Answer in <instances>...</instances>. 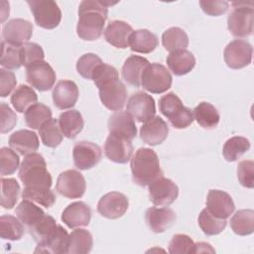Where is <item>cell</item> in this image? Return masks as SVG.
Wrapping results in <instances>:
<instances>
[{
	"label": "cell",
	"instance_id": "cell-20",
	"mask_svg": "<svg viewBox=\"0 0 254 254\" xmlns=\"http://www.w3.org/2000/svg\"><path fill=\"white\" fill-rule=\"evenodd\" d=\"M91 218V209L83 201L68 204L62 213L63 222L70 229L87 226Z\"/></svg>",
	"mask_w": 254,
	"mask_h": 254
},
{
	"label": "cell",
	"instance_id": "cell-35",
	"mask_svg": "<svg viewBox=\"0 0 254 254\" xmlns=\"http://www.w3.org/2000/svg\"><path fill=\"white\" fill-rule=\"evenodd\" d=\"M15 213L27 228L36 223L46 214L40 206L36 205L34 201L29 199H23L16 207Z\"/></svg>",
	"mask_w": 254,
	"mask_h": 254
},
{
	"label": "cell",
	"instance_id": "cell-29",
	"mask_svg": "<svg viewBox=\"0 0 254 254\" xmlns=\"http://www.w3.org/2000/svg\"><path fill=\"white\" fill-rule=\"evenodd\" d=\"M159 45V40L155 34L146 29L133 31L129 38L131 51L141 54H150Z\"/></svg>",
	"mask_w": 254,
	"mask_h": 254
},
{
	"label": "cell",
	"instance_id": "cell-44",
	"mask_svg": "<svg viewBox=\"0 0 254 254\" xmlns=\"http://www.w3.org/2000/svg\"><path fill=\"white\" fill-rule=\"evenodd\" d=\"M22 197L23 199L37 202L47 208L53 206L57 198L55 192L47 188H24Z\"/></svg>",
	"mask_w": 254,
	"mask_h": 254
},
{
	"label": "cell",
	"instance_id": "cell-18",
	"mask_svg": "<svg viewBox=\"0 0 254 254\" xmlns=\"http://www.w3.org/2000/svg\"><path fill=\"white\" fill-rule=\"evenodd\" d=\"M206 209L214 216L226 219L233 213L235 205L227 192L220 190H210L206 197Z\"/></svg>",
	"mask_w": 254,
	"mask_h": 254
},
{
	"label": "cell",
	"instance_id": "cell-15",
	"mask_svg": "<svg viewBox=\"0 0 254 254\" xmlns=\"http://www.w3.org/2000/svg\"><path fill=\"white\" fill-rule=\"evenodd\" d=\"M101 157L100 147L92 142L79 141L73 146V164L79 170H89L95 167L100 162Z\"/></svg>",
	"mask_w": 254,
	"mask_h": 254
},
{
	"label": "cell",
	"instance_id": "cell-6",
	"mask_svg": "<svg viewBox=\"0 0 254 254\" xmlns=\"http://www.w3.org/2000/svg\"><path fill=\"white\" fill-rule=\"evenodd\" d=\"M233 10L228 15L227 27L229 32L237 38H245L253 32V3L233 2Z\"/></svg>",
	"mask_w": 254,
	"mask_h": 254
},
{
	"label": "cell",
	"instance_id": "cell-39",
	"mask_svg": "<svg viewBox=\"0 0 254 254\" xmlns=\"http://www.w3.org/2000/svg\"><path fill=\"white\" fill-rule=\"evenodd\" d=\"M58 224L54 217L45 214L40 220L28 227V230L37 244L46 241L57 229Z\"/></svg>",
	"mask_w": 254,
	"mask_h": 254
},
{
	"label": "cell",
	"instance_id": "cell-3",
	"mask_svg": "<svg viewBox=\"0 0 254 254\" xmlns=\"http://www.w3.org/2000/svg\"><path fill=\"white\" fill-rule=\"evenodd\" d=\"M132 179L140 187H146L163 177L158 155L149 148H139L131 158Z\"/></svg>",
	"mask_w": 254,
	"mask_h": 254
},
{
	"label": "cell",
	"instance_id": "cell-52",
	"mask_svg": "<svg viewBox=\"0 0 254 254\" xmlns=\"http://www.w3.org/2000/svg\"><path fill=\"white\" fill-rule=\"evenodd\" d=\"M199 5L202 11L209 16L222 15L227 11L229 7V3L227 1H222V0H214V1L200 0Z\"/></svg>",
	"mask_w": 254,
	"mask_h": 254
},
{
	"label": "cell",
	"instance_id": "cell-49",
	"mask_svg": "<svg viewBox=\"0 0 254 254\" xmlns=\"http://www.w3.org/2000/svg\"><path fill=\"white\" fill-rule=\"evenodd\" d=\"M194 242L186 234H175L169 244V252L172 254L193 253Z\"/></svg>",
	"mask_w": 254,
	"mask_h": 254
},
{
	"label": "cell",
	"instance_id": "cell-10",
	"mask_svg": "<svg viewBox=\"0 0 254 254\" xmlns=\"http://www.w3.org/2000/svg\"><path fill=\"white\" fill-rule=\"evenodd\" d=\"M56 72L45 61L36 62L26 67V79L28 83L39 91L51 89L56 82Z\"/></svg>",
	"mask_w": 254,
	"mask_h": 254
},
{
	"label": "cell",
	"instance_id": "cell-2",
	"mask_svg": "<svg viewBox=\"0 0 254 254\" xmlns=\"http://www.w3.org/2000/svg\"><path fill=\"white\" fill-rule=\"evenodd\" d=\"M110 2L83 0L78 7L77 36L84 41H95L103 33Z\"/></svg>",
	"mask_w": 254,
	"mask_h": 254
},
{
	"label": "cell",
	"instance_id": "cell-46",
	"mask_svg": "<svg viewBox=\"0 0 254 254\" xmlns=\"http://www.w3.org/2000/svg\"><path fill=\"white\" fill-rule=\"evenodd\" d=\"M101 64H103V62L97 55L92 53L84 54L76 62V70L83 78L92 79L96 69Z\"/></svg>",
	"mask_w": 254,
	"mask_h": 254
},
{
	"label": "cell",
	"instance_id": "cell-43",
	"mask_svg": "<svg viewBox=\"0 0 254 254\" xmlns=\"http://www.w3.org/2000/svg\"><path fill=\"white\" fill-rule=\"evenodd\" d=\"M20 194V185L13 178H1V205L6 209H11L18 201Z\"/></svg>",
	"mask_w": 254,
	"mask_h": 254
},
{
	"label": "cell",
	"instance_id": "cell-17",
	"mask_svg": "<svg viewBox=\"0 0 254 254\" xmlns=\"http://www.w3.org/2000/svg\"><path fill=\"white\" fill-rule=\"evenodd\" d=\"M105 156L117 164H126L131 160L133 145L131 140L109 134L104 144Z\"/></svg>",
	"mask_w": 254,
	"mask_h": 254
},
{
	"label": "cell",
	"instance_id": "cell-12",
	"mask_svg": "<svg viewBox=\"0 0 254 254\" xmlns=\"http://www.w3.org/2000/svg\"><path fill=\"white\" fill-rule=\"evenodd\" d=\"M149 198L151 202L159 206L172 204L179 195L178 186L170 179L160 177L148 185Z\"/></svg>",
	"mask_w": 254,
	"mask_h": 254
},
{
	"label": "cell",
	"instance_id": "cell-45",
	"mask_svg": "<svg viewBox=\"0 0 254 254\" xmlns=\"http://www.w3.org/2000/svg\"><path fill=\"white\" fill-rule=\"evenodd\" d=\"M0 64L7 69H18L23 65L21 57V47H16L1 42Z\"/></svg>",
	"mask_w": 254,
	"mask_h": 254
},
{
	"label": "cell",
	"instance_id": "cell-19",
	"mask_svg": "<svg viewBox=\"0 0 254 254\" xmlns=\"http://www.w3.org/2000/svg\"><path fill=\"white\" fill-rule=\"evenodd\" d=\"M109 134L122 137L128 140L134 139L137 135V128L134 118L127 111H115L108 119Z\"/></svg>",
	"mask_w": 254,
	"mask_h": 254
},
{
	"label": "cell",
	"instance_id": "cell-53",
	"mask_svg": "<svg viewBox=\"0 0 254 254\" xmlns=\"http://www.w3.org/2000/svg\"><path fill=\"white\" fill-rule=\"evenodd\" d=\"M17 80L14 72L8 69H0V96L6 97L16 86Z\"/></svg>",
	"mask_w": 254,
	"mask_h": 254
},
{
	"label": "cell",
	"instance_id": "cell-23",
	"mask_svg": "<svg viewBox=\"0 0 254 254\" xmlns=\"http://www.w3.org/2000/svg\"><path fill=\"white\" fill-rule=\"evenodd\" d=\"M148 227L155 233H162L176 221V213L169 207H150L145 212Z\"/></svg>",
	"mask_w": 254,
	"mask_h": 254
},
{
	"label": "cell",
	"instance_id": "cell-24",
	"mask_svg": "<svg viewBox=\"0 0 254 254\" xmlns=\"http://www.w3.org/2000/svg\"><path fill=\"white\" fill-rule=\"evenodd\" d=\"M133 33L132 27L120 20H114L108 24L104 31V38L107 43L119 49H126L129 46V38Z\"/></svg>",
	"mask_w": 254,
	"mask_h": 254
},
{
	"label": "cell",
	"instance_id": "cell-25",
	"mask_svg": "<svg viewBox=\"0 0 254 254\" xmlns=\"http://www.w3.org/2000/svg\"><path fill=\"white\" fill-rule=\"evenodd\" d=\"M68 238L66 230L60 224L56 231L44 242L39 243L35 249V253H51L64 254L68 252Z\"/></svg>",
	"mask_w": 254,
	"mask_h": 254
},
{
	"label": "cell",
	"instance_id": "cell-5",
	"mask_svg": "<svg viewBox=\"0 0 254 254\" xmlns=\"http://www.w3.org/2000/svg\"><path fill=\"white\" fill-rule=\"evenodd\" d=\"M159 108L176 129H185L193 122L192 110L186 107L174 92H169L159 99Z\"/></svg>",
	"mask_w": 254,
	"mask_h": 254
},
{
	"label": "cell",
	"instance_id": "cell-48",
	"mask_svg": "<svg viewBox=\"0 0 254 254\" xmlns=\"http://www.w3.org/2000/svg\"><path fill=\"white\" fill-rule=\"evenodd\" d=\"M21 57L23 65L27 67L36 62L43 61L45 58V53L40 45L28 42L21 46Z\"/></svg>",
	"mask_w": 254,
	"mask_h": 254
},
{
	"label": "cell",
	"instance_id": "cell-32",
	"mask_svg": "<svg viewBox=\"0 0 254 254\" xmlns=\"http://www.w3.org/2000/svg\"><path fill=\"white\" fill-rule=\"evenodd\" d=\"M93 239L89 231L82 228H75L69 234L68 252L71 254H86L92 249Z\"/></svg>",
	"mask_w": 254,
	"mask_h": 254
},
{
	"label": "cell",
	"instance_id": "cell-11",
	"mask_svg": "<svg viewBox=\"0 0 254 254\" xmlns=\"http://www.w3.org/2000/svg\"><path fill=\"white\" fill-rule=\"evenodd\" d=\"M252 46L245 40H233L224 49L223 58L228 67L240 69L250 64L252 61Z\"/></svg>",
	"mask_w": 254,
	"mask_h": 254
},
{
	"label": "cell",
	"instance_id": "cell-36",
	"mask_svg": "<svg viewBox=\"0 0 254 254\" xmlns=\"http://www.w3.org/2000/svg\"><path fill=\"white\" fill-rule=\"evenodd\" d=\"M162 44L169 52L186 50L189 46V37L183 29L179 27H172L163 33Z\"/></svg>",
	"mask_w": 254,
	"mask_h": 254
},
{
	"label": "cell",
	"instance_id": "cell-38",
	"mask_svg": "<svg viewBox=\"0 0 254 254\" xmlns=\"http://www.w3.org/2000/svg\"><path fill=\"white\" fill-rule=\"evenodd\" d=\"M24 119L28 127L40 129L45 122L52 119V110L43 103H35L25 111Z\"/></svg>",
	"mask_w": 254,
	"mask_h": 254
},
{
	"label": "cell",
	"instance_id": "cell-22",
	"mask_svg": "<svg viewBox=\"0 0 254 254\" xmlns=\"http://www.w3.org/2000/svg\"><path fill=\"white\" fill-rule=\"evenodd\" d=\"M168 133V124L160 116H154L145 122L140 129L141 140L150 146L162 144L167 139Z\"/></svg>",
	"mask_w": 254,
	"mask_h": 254
},
{
	"label": "cell",
	"instance_id": "cell-7",
	"mask_svg": "<svg viewBox=\"0 0 254 254\" xmlns=\"http://www.w3.org/2000/svg\"><path fill=\"white\" fill-rule=\"evenodd\" d=\"M172 75L167 67L159 63L149 64L141 76L142 87L155 94H160L172 86Z\"/></svg>",
	"mask_w": 254,
	"mask_h": 254
},
{
	"label": "cell",
	"instance_id": "cell-13",
	"mask_svg": "<svg viewBox=\"0 0 254 254\" xmlns=\"http://www.w3.org/2000/svg\"><path fill=\"white\" fill-rule=\"evenodd\" d=\"M126 111L138 122H147L155 116V100L148 93L138 91L129 97Z\"/></svg>",
	"mask_w": 254,
	"mask_h": 254
},
{
	"label": "cell",
	"instance_id": "cell-9",
	"mask_svg": "<svg viewBox=\"0 0 254 254\" xmlns=\"http://www.w3.org/2000/svg\"><path fill=\"white\" fill-rule=\"evenodd\" d=\"M57 191L67 198H79L86 190L85 179L76 170H66L60 174L56 184Z\"/></svg>",
	"mask_w": 254,
	"mask_h": 254
},
{
	"label": "cell",
	"instance_id": "cell-4",
	"mask_svg": "<svg viewBox=\"0 0 254 254\" xmlns=\"http://www.w3.org/2000/svg\"><path fill=\"white\" fill-rule=\"evenodd\" d=\"M18 176L25 188L50 189L53 183L52 176L47 170L46 161L38 153L25 156L21 163Z\"/></svg>",
	"mask_w": 254,
	"mask_h": 254
},
{
	"label": "cell",
	"instance_id": "cell-47",
	"mask_svg": "<svg viewBox=\"0 0 254 254\" xmlns=\"http://www.w3.org/2000/svg\"><path fill=\"white\" fill-rule=\"evenodd\" d=\"M19 156L13 149L4 147L0 150V173L1 176L12 175L19 167Z\"/></svg>",
	"mask_w": 254,
	"mask_h": 254
},
{
	"label": "cell",
	"instance_id": "cell-27",
	"mask_svg": "<svg viewBox=\"0 0 254 254\" xmlns=\"http://www.w3.org/2000/svg\"><path fill=\"white\" fill-rule=\"evenodd\" d=\"M171 71L178 76L185 75L191 71L195 65V58L188 50H178L171 52L166 59Z\"/></svg>",
	"mask_w": 254,
	"mask_h": 254
},
{
	"label": "cell",
	"instance_id": "cell-31",
	"mask_svg": "<svg viewBox=\"0 0 254 254\" xmlns=\"http://www.w3.org/2000/svg\"><path fill=\"white\" fill-rule=\"evenodd\" d=\"M193 119L205 129L215 128L220 120L217 109L209 102L202 101L193 109Z\"/></svg>",
	"mask_w": 254,
	"mask_h": 254
},
{
	"label": "cell",
	"instance_id": "cell-28",
	"mask_svg": "<svg viewBox=\"0 0 254 254\" xmlns=\"http://www.w3.org/2000/svg\"><path fill=\"white\" fill-rule=\"evenodd\" d=\"M149 61L140 56H130L124 62L121 69L122 78L130 85L139 87L141 85V76Z\"/></svg>",
	"mask_w": 254,
	"mask_h": 254
},
{
	"label": "cell",
	"instance_id": "cell-50",
	"mask_svg": "<svg viewBox=\"0 0 254 254\" xmlns=\"http://www.w3.org/2000/svg\"><path fill=\"white\" fill-rule=\"evenodd\" d=\"M237 178L241 186L247 189L254 187V162L243 160L237 166Z\"/></svg>",
	"mask_w": 254,
	"mask_h": 254
},
{
	"label": "cell",
	"instance_id": "cell-1",
	"mask_svg": "<svg viewBox=\"0 0 254 254\" xmlns=\"http://www.w3.org/2000/svg\"><path fill=\"white\" fill-rule=\"evenodd\" d=\"M92 80L99 91L102 104L111 111L121 110L127 101V89L119 79L117 69L107 64H101Z\"/></svg>",
	"mask_w": 254,
	"mask_h": 254
},
{
	"label": "cell",
	"instance_id": "cell-40",
	"mask_svg": "<svg viewBox=\"0 0 254 254\" xmlns=\"http://www.w3.org/2000/svg\"><path fill=\"white\" fill-rule=\"evenodd\" d=\"M250 149V142L242 136H234L229 138L223 146L222 154L226 161L234 162Z\"/></svg>",
	"mask_w": 254,
	"mask_h": 254
},
{
	"label": "cell",
	"instance_id": "cell-55",
	"mask_svg": "<svg viewBox=\"0 0 254 254\" xmlns=\"http://www.w3.org/2000/svg\"><path fill=\"white\" fill-rule=\"evenodd\" d=\"M8 15H9V3L7 4L6 7L1 8V22L2 23L5 21V19L7 18Z\"/></svg>",
	"mask_w": 254,
	"mask_h": 254
},
{
	"label": "cell",
	"instance_id": "cell-16",
	"mask_svg": "<svg viewBox=\"0 0 254 254\" xmlns=\"http://www.w3.org/2000/svg\"><path fill=\"white\" fill-rule=\"evenodd\" d=\"M129 206L127 196L118 191L104 194L97 203L98 213L108 219H117L125 214Z\"/></svg>",
	"mask_w": 254,
	"mask_h": 254
},
{
	"label": "cell",
	"instance_id": "cell-42",
	"mask_svg": "<svg viewBox=\"0 0 254 254\" xmlns=\"http://www.w3.org/2000/svg\"><path fill=\"white\" fill-rule=\"evenodd\" d=\"M198 225L205 235H217L226 227V219L218 218L211 214L206 208L202 209L197 218Z\"/></svg>",
	"mask_w": 254,
	"mask_h": 254
},
{
	"label": "cell",
	"instance_id": "cell-33",
	"mask_svg": "<svg viewBox=\"0 0 254 254\" xmlns=\"http://www.w3.org/2000/svg\"><path fill=\"white\" fill-rule=\"evenodd\" d=\"M38 95L34 89L26 84H20L13 91L10 101L16 111L23 113L30 106L37 103Z\"/></svg>",
	"mask_w": 254,
	"mask_h": 254
},
{
	"label": "cell",
	"instance_id": "cell-37",
	"mask_svg": "<svg viewBox=\"0 0 254 254\" xmlns=\"http://www.w3.org/2000/svg\"><path fill=\"white\" fill-rule=\"evenodd\" d=\"M24 233V224L19 218L9 214L0 217V235L2 239L17 241L23 237Z\"/></svg>",
	"mask_w": 254,
	"mask_h": 254
},
{
	"label": "cell",
	"instance_id": "cell-8",
	"mask_svg": "<svg viewBox=\"0 0 254 254\" xmlns=\"http://www.w3.org/2000/svg\"><path fill=\"white\" fill-rule=\"evenodd\" d=\"M31 12L36 24L44 29L52 30L59 26L62 20V12L58 4L51 0H28Z\"/></svg>",
	"mask_w": 254,
	"mask_h": 254
},
{
	"label": "cell",
	"instance_id": "cell-21",
	"mask_svg": "<svg viewBox=\"0 0 254 254\" xmlns=\"http://www.w3.org/2000/svg\"><path fill=\"white\" fill-rule=\"evenodd\" d=\"M78 87L72 80H60L53 89V101L61 110L71 108L78 99Z\"/></svg>",
	"mask_w": 254,
	"mask_h": 254
},
{
	"label": "cell",
	"instance_id": "cell-41",
	"mask_svg": "<svg viewBox=\"0 0 254 254\" xmlns=\"http://www.w3.org/2000/svg\"><path fill=\"white\" fill-rule=\"evenodd\" d=\"M39 134L43 144L50 148L58 147L63 141V133L57 119H50L39 129Z\"/></svg>",
	"mask_w": 254,
	"mask_h": 254
},
{
	"label": "cell",
	"instance_id": "cell-54",
	"mask_svg": "<svg viewBox=\"0 0 254 254\" xmlns=\"http://www.w3.org/2000/svg\"><path fill=\"white\" fill-rule=\"evenodd\" d=\"M205 252L214 253L215 250L211 247L210 244H208L206 242L194 243V251H193V253H205Z\"/></svg>",
	"mask_w": 254,
	"mask_h": 254
},
{
	"label": "cell",
	"instance_id": "cell-14",
	"mask_svg": "<svg viewBox=\"0 0 254 254\" xmlns=\"http://www.w3.org/2000/svg\"><path fill=\"white\" fill-rule=\"evenodd\" d=\"M33 35V25L24 19H11L2 29L3 41L9 45L21 47L28 43Z\"/></svg>",
	"mask_w": 254,
	"mask_h": 254
},
{
	"label": "cell",
	"instance_id": "cell-34",
	"mask_svg": "<svg viewBox=\"0 0 254 254\" xmlns=\"http://www.w3.org/2000/svg\"><path fill=\"white\" fill-rule=\"evenodd\" d=\"M230 226L237 235L252 234L254 231V211L252 209L237 210L230 219Z\"/></svg>",
	"mask_w": 254,
	"mask_h": 254
},
{
	"label": "cell",
	"instance_id": "cell-51",
	"mask_svg": "<svg viewBox=\"0 0 254 254\" xmlns=\"http://www.w3.org/2000/svg\"><path fill=\"white\" fill-rule=\"evenodd\" d=\"M0 114H1V133H7L11 131L17 124L16 113L10 108L8 104L2 102L0 104Z\"/></svg>",
	"mask_w": 254,
	"mask_h": 254
},
{
	"label": "cell",
	"instance_id": "cell-26",
	"mask_svg": "<svg viewBox=\"0 0 254 254\" xmlns=\"http://www.w3.org/2000/svg\"><path fill=\"white\" fill-rule=\"evenodd\" d=\"M9 145L20 155L27 156L38 150L39 138L35 132L27 129H21L10 136Z\"/></svg>",
	"mask_w": 254,
	"mask_h": 254
},
{
	"label": "cell",
	"instance_id": "cell-30",
	"mask_svg": "<svg viewBox=\"0 0 254 254\" xmlns=\"http://www.w3.org/2000/svg\"><path fill=\"white\" fill-rule=\"evenodd\" d=\"M58 121L63 135L68 139H74L76 135L81 132L84 126L82 115L75 109L63 112Z\"/></svg>",
	"mask_w": 254,
	"mask_h": 254
}]
</instances>
